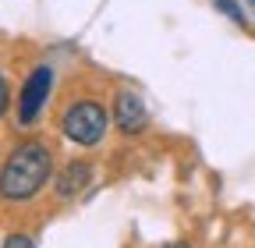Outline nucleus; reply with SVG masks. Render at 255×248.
I'll list each match as a JSON object with an SVG mask.
<instances>
[{
  "mask_svg": "<svg viewBox=\"0 0 255 248\" xmlns=\"http://www.w3.org/2000/svg\"><path fill=\"white\" fill-rule=\"evenodd\" d=\"M53 174V152L46 142L32 138L7 152L0 167V199L4 202H28L43 192V184Z\"/></svg>",
  "mask_w": 255,
  "mask_h": 248,
  "instance_id": "obj_1",
  "label": "nucleus"
},
{
  "mask_svg": "<svg viewBox=\"0 0 255 248\" xmlns=\"http://www.w3.org/2000/svg\"><path fill=\"white\" fill-rule=\"evenodd\" d=\"M60 135L82 145V149H92V145H100L103 135H107V110L103 103H96V100H75L68 103V110H64L60 117Z\"/></svg>",
  "mask_w": 255,
  "mask_h": 248,
  "instance_id": "obj_2",
  "label": "nucleus"
},
{
  "mask_svg": "<svg viewBox=\"0 0 255 248\" xmlns=\"http://www.w3.org/2000/svg\"><path fill=\"white\" fill-rule=\"evenodd\" d=\"M50 89H53V71L46 64L28 71V78L21 82V92H18V124L28 128V124L39 121V114L50 100Z\"/></svg>",
  "mask_w": 255,
  "mask_h": 248,
  "instance_id": "obj_3",
  "label": "nucleus"
},
{
  "mask_svg": "<svg viewBox=\"0 0 255 248\" xmlns=\"http://www.w3.org/2000/svg\"><path fill=\"white\" fill-rule=\"evenodd\" d=\"M114 114H117V128H121L124 135H138V131H145V124H149V114H145L142 100L135 96V92H128V89L117 92Z\"/></svg>",
  "mask_w": 255,
  "mask_h": 248,
  "instance_id": "obj_4",
  "label": "nucleus"
},
{
  "mask_svg": "<svg viewBox=\"0 0 255 248\" xmlns=\"http://www.w3.org/2000/svg\"><path fill=\"white\" fill-rule=\"evenodd\" d=\"M89 177H92V167L85 163V160H78V163H68L64 167V174L57 177V195L60 199H71V195H78L85 184H89Z\"/></svg>",
  "mask_w": 255,
  "mask_h": 248,
  "instance_id": "obj_5",
  "label": "nucleus"
},
{
  "mask_svg": "<svg viewBox=\"0 0 255 248\" xmlns=\"http://www.w3.org/2000/svg\"><path fill=\"white\" fill-rule=\"evenodd\" d=\"M213 4H216V11H223V14H227L231 21H238V25H245V14H241V7L234 4V0H213Z\"/></svg>",
  "mask_w": 255,
  "mask_h": 248,
  "instance_id": "obj_6",
  "label": "nucleus"
},
{
  "mask_svg": "<svg viewBox=\"0 0 255 248\" xmlns=\"http://www.w3.org/2000/svg\"><path fill=\"white\" fill-rule=\"evenodd\" d=\"M4 248H36L28 234H7L4 238Z\"/></svg>",
  "mask_w": 255,
  "mask_h": 248,
  "instance_id": "obj_7",
  "label": "nucleus"
},
{
  "mask_svg": "<svg viewBox=\"0 0 255 248\" xmlns=\"http://www.w3.org/2000/svg\"><path fill=\"white\" fill-rule=\"evenodd\" d=\"M7 107H11V89H7V78L0 75V117L7 114Z\"/></svg>",
  "mask_w": 255,
  "mask_h": 248,
  "instance_id": "obj_8",
  "label": "nucleus"
},
{
  "mask_svg": "<svg viewBox=\"0 0 255 248\" xmlns=\"http://www.w3.org/2000/svg\"><path fill=\"white\" fill-rule=\"evenodd\" d=\"M174 248H188V245H174Z\"/></svg>",
  "mask_w": 255,
  "mask_h": 248,
  "instance_id": "obj_9",
  "label": "nucleus"
},
{
  "mask_svg": "<svg viewBox=\"0 0 255 248\" xmlns=\"http://www.w3.org/2000/svg\"><path fill=\"white\" fill-rule=\"evenodd\" d=\"M248 4H252V7H255V0H248Z\"/></svg>",
  "mask_w": 255,
  "mask_h": 248,
  "instance_id": "obj_10",
  "label": "nucleus"
}]
</instances>
